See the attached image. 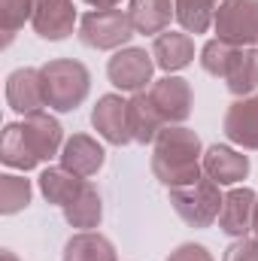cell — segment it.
I'll return each mask as SVG.
<instances>
[{"mask_svg":"<svg viewBox=\"0 0 258 261\" xmlns=\"http://www.w3.org/2000/svg\"><path fill=\"white\" fill-rule=\"evenodd\" d=\"M152 58L155 64L167 73L173 70H183V67L192 64L194 58V43L189 34H179V31H164L155 37V46H152Z\"/></svg>","mask_w":258,"mask_h":261,"instance_id":"17","label":"cell"},{"mask_svg":"<svg viewBox=\"0 0 258 261\" xmlns=\"http://www.w3.org/2000/svg\"><path fill=\"white\" fill-rule=\"evenodd\" d=\"M34 15V0H0V31L3 43L15 37V31Z\"/></svg>","mask_w":258,"mask_h":261,"instance_id":"25","label":"cell"},{"mask_svg":"<svg viewBox=\"0 0 258 261\" xmlns=\"http://www.w3.org/2000/svg\"><path fill=\"white\" fill-rule=\"evenodd\" d=\"M203 173L219 186H234V182L246 179L249 158L234 152L231 146H210L203 155Z\"/></svg>","mask_w":258,"mask_h":261,"instance_id":"16","label":"cell"},{"mask_svg":"<svg viewBox=\"0 0 258 261\" xmlns=\"http://www.w3.org/2000/svg\"><path fill=\"white\" fill-rule=\"evenodd\" d=\"M152 170H155L158 182H164L167 189H183V186L197 182L203 176L197 134L183 125H167L155 137Z\"/></svg>","mask_w":258,"mask_h":261,"instance_id":"1","label":"cell"},{"mask_svg":"<svg viewBox=\"0 0 258 261\" xmlns=\"http://www.w3.org/2000/svg\"><path fill=\"white\" fill-rule=\"evenodd\" d=\"M85 3H91L94 9H113V6H119L122 0H85Z\"/></svg>","mask_w":258,"mask_h":261,"instance_id":"28","label":"cell"},{"mask_svg":"<svg viewBox=\"0 0 258 261\" xmlns=\"http://www.w3.org/2000/svg\"><path fill=\"white\" fill-rule=\"evenodd\" d=\"M176 18L189 34H203L216 21V6L219 0H173Z\"/></svg>","mask_w":258,"mask_h":261,"instance_id":"23","label":"cell"},{"mask_svg":"<svg viewBox=\"0 0 258 261\" xmlns=\"http://www.w3.org/2000/svg\"><path fill=\"white\" fill-rule=\"evenodd\" d=\"M0 261H18V258H15V252H9V249H3V252H0Z\"/></svg>","mask_w":258,"mask_h":261,"instance_id":"29","label":"cell"},{"mask_svg":"<svg viewBox=\"0 0 258 261\" xmlns=\"http://www.w3.org/2000/svg\"><path fill=\"white\" fill-rule=\"evenodd\" d=\"M64 261H116V249L104 234L82 231L64 246Z\"/></svg>","mask_w":258,"mask_h":261,"instance_id":"21","label":"cell"},{"mask_svg":"<svg viewBox=\"0 0 258 261\" xmlns=\"http://www.w3.org/2000/svg\"><path fill=\"white\" fill-rule=\"evenodd\" d=\"M128 125H131V140H137V143H155V137L167 128L164 119L158 116L155 103L143 91H137L128 100Z\"/></svg>","mask_w":258,"mask_h":261,"instance_id":"18","label":"cell"},{"mask_svg":"<svg viewBox=\"0 0 258 261\" xmlns=\"http://www.w3.org/2000/svg\"><path fill=\"white\" fill-rule=\"evenodd\" d=\"M213 28L231 46H258V0H222Z\"/></svg>","mask_w":258,"mask_h":261,"instance_id":"6","label":"cell"},{"mask_svg":"<svg viewBox=\"0 0 258 261\" xmlns=\"http://www.w3.org/2000/svg\"><path fill=\"white\" fill-rule=\"evenodd\" d=\"M255 203L258 197L252 189H234L222 197V210H219V228L231 237H246L252 231V219H255Z\"/></svg>","mask_w":258,"mask_h":261,"instance_id":"13","label":"cell"},{"mask_svg":"<svg viewBox=\"0 0 258 261\" xmlns=\"http://www.w3.org/2000/svg\"><path fill=\"white\" fill-rule=\"evenodd\" d=\"M21 140H24L28 155H31V161L37 167L40 161H49L52 155H58V149H61V125L52 116H46L43 110L31 113L21 122Z\"/></svg>","mask_w":258,"mask_h":261,"instance_id":"9","label":"cell"},{"mask_svg":"<svg viewBox=\"0 0 258 261\" xmlns=\"http://www.w3.org/2000/svg\"><path fill=\"white\" fill-rule=\"evenodd\" d=\"M79 37L91 49H119L134 37V21L122 9H94L82 15L79 21Z\"/></svg>","mask_w":258,"mask_h":261,"instance_id":"5","label":"cell"},{"mask_svg":"<svg viewBox=\"0 0 258 261\" xmlns=\"http://www.w3.org/2000/svg\"><path fill=\"white\" fill-rule=\"evenodd\" d=\"M252 231H255V237H258V203H255V219H252Z\"/></svg>","mask_w":258,"mask_h":261,"instance_id":"30","label":"cell"},{"mask_svg":"<svg viewBox=\"0 0 258 261\" xmlns=\"http://www.w3.org/2000/svg\"><path fill=\"white\" fill-rule=\"evenodd\" d=\"M31 203V182L24 176H0V213L3 216H12L18 210H24Z\"/></svg>","mask_w":258,"mask_h":261,"instance_id":"24","label":"cell"},{"mask_svg":"<svg viewBox=\"0 0 258 261\" xmlns=\"http://www.w3.org/2000/svg\"><path fill=\"white\" fill-rule=\"evenodd\" d=\"M152 70L155 61L152 55H146V49H122L110 58L107 76L122 91H140L146 88V82H152Z\"/></svg>","mask_w":258,"mask_h":261,"instance_id":"8","label":"cell"},{"mask_svg":"<svg viewBox=\"0 0 258 261\" xmlns=\"http://www.w3.org/2000/svg\"><path fill=\"white\" fill-rule=\"evenodd\" d=\"M200 64L207 73L222 76L228 91L237 97H249L258 85V49L255 46H231L225 40H210L200 49Z\"/></svg>","mask_w":258,"mask_h":261,"instance_id":"2","label":"cell"},{"mask_svg":"<svg viewBox=\"0 0 258 261\" xmlns=\"http://www.w3.org/2000/svg\"><path fill=\"white\" fill-rule=\"evenodd\" d=\"M85 182H88V179L70 173L67 167H49V170L40 173V192L46 195L49 203H58L61 210L85 189Z\"/></svg>","mask_w":258,"mask_h":261,"instance_id":"20","label":"cell"},{"mask_svg":"<svg viewBox=\"0 0 258 261\" xmlns=\"http://www.w3.org/2000/svg\"><path fill=\"white\" fill-rule=\"evenodd\" d=\"M170 203L173 210L183 216L186 225L192 228H207L219 219L222 210V195H219V182H213L207 173L183 189H170Z\"/></svg>","mask_w":258,"mask_h":261,"instance_id":"4","label":"cell"},{"mask_svg":"<svg viewBox=\"0 0 258 261\" xmlns=\"http://www.w3.org/2000/svg\"><path fill=\"white\" fill-rule=\"evenodd\" d=\"M64 216L73 228H82V231L97 228V222H100V195L94 192L91 182H85V189L64 206Z\"/></svg>","mask_w":258,"mask_h":261,"instance_id":"22","label":"cell"},{"mask_svg":"<svg viewBox=\"0 0 258 261\" xmlns=\"http://www.w3.org/2000/svg\"><path fill=\"white\" fill-rule=\"evenodd\" d=\"M128 15L137 34H164L170 15H176V6L170 0H131Z\"/></svg>","mask_w":258,"mask_h":261,"instance_id":"19","label":"cell"},{"mask_svg":"<svg viewBox=\"0 0 258 261\" xmlns=\"http://www.w3.org/2000/svg\"><path fill=\"white\" fill-rule=\"evenodd\" d=\"M40 79H43V94H46V107L70 113L76 110L85 94H88V70L79 61L58 58L40 67Z\"/></svg>","mask_w":258,"mask_h":261,"instance_id":"3","label":"cell"},{"mask_svg":"<svg viewBox=\"0 0 258 261\" xmlns=\"http://www.w3.org/2000/svg\"><path fill=\"white\" fill-rule=\"evenodd\" d=\"M225 261H258V237H240L237 243H231L225 249Z\"/></svg>","mask_w":258,"mask_h":261,"instance_id":"26","label":"cell"},{"mask_svg":"<svg viewBox=\"0 0 258 261\" xmlns=\"http://www.w3.org/2000/svg\"><path fill=\"white\" fill-rule=\"evenodd\" d=\"M167 261H213V258H210V252H207L203 246H197V243H183L179 249L170 252Z\"/></svg>","mask_w":258,"mask_h":261,"instance_id":"27","label":"cell"},{"mask_svg":"<svg viewBox=\"0 0 258 261\" xmlns=\"http://www.w3.org/2000/svg\"><path fill=\"white\" fill-rule=\"evenodd\" d=\"M73 0H34L31 24L43 40H64L67 34H73Z\"/></svg>","mask_w":258,"mask_h":261,"instance_id":"11","label":"cell"},{"mask_svg":"<svg viewBox=\"0 0 258 261\" xmlns=\"http://www.w3.org/2000/svg\"><path fill=\"white\" fill-rule=\"evenodd\" d=\"M6 103H9L15 113H21V116L40 113V107H46L40 70L21 67V70L9 73V79H6Z\"/></svg>","mask_w":258,"mask_h":261,"instance_id":"10","label":"cell"},{"mask_svg":"<svg viewBox=\"0 0 258 261\" xmlns=\"http://www.w3.org/2000/svg\"><path fill=\"white\" fill-rule=\"evenodd\" d=\"M91 122L97 134L113 143V146H125L131 140V125H128V103L119 94H104L91 113Z\"/></svg>","mask_w":258,"mask_h":261,"instance_id":"12","label":"cell"},{"mask_svg":"<svg viewBox=\"0 0 258 261\" xmlns=\"http://www.w3.org/2000/svg\"><path fill=\"white\" fill-rule=\"evenodd\" d=\"M225 137L243 149H258V94L231 103L225 116Z\"/></svg>","mask_w":258,"mask_h":261,"instance_id":"14","label":"cell"},{"mask_svg":"<svg viewBox=\"0 0 258 261\" xmlns=\"http://www.w3.org/2000/svg\"><path fill=\"white\" fill-rule=\"evenodd\" d=\"M149 100L155 103V110L164 119V125H179L192 113V88L179 76H164V79L152 82Z\"/></svg>","mask_w":258,"mask_h":261,"instance_id":"7","label":"cell"},{"mask_svg":"<svg viewBox=\"0 0 258 261\" xmlns=\"http://www.w3.org/2000/svg\"><path fill=\"white\" fill-rule=\"evenodd\" d=\"M61 167H67L70 173H76L82 179H88L104 167V149L88 134H73L61 149Z\"/></svg>","mask_w":258,"mask_h":261,"instance_id":"15","label":"cell"}]
</instances>
